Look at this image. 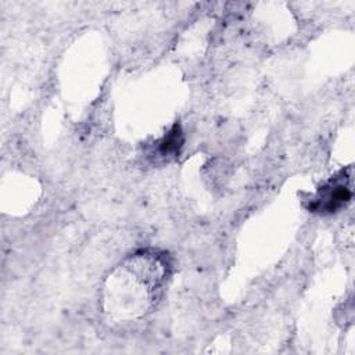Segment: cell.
Returning a JSON list of instances; mask_svg holds the SVG:
<instances>
[{
  "label": "cell",
  "instance_id": "6da1fadb",
  "mask_svg": "<svg viewBox=\"0 0 355 355\" xmlns=\"http://www.w3.org/2000/svg\"><path fill=\"white\" fill-rule=\"evenodd\" d=\"M169 266L168 255L158 250H140L128 257L104 283V312L118 322L141 319L155 306Z\"/></svg>",
  "mask_w": 355,
  "mask_h": 355
},
{
  "label": "cell",
  "instance_id": "3957f363",
  "mask_svg": "<svg viewBox=\"0 0 355 355\" xmlns=\"http://www.w3.org/2000/svg\"><path fill=\"white\" fill-rule=\"evenodd\" d=\"M157 151L158 157L169 158L176 157L180 153V148L183 146V133L179 125H175L158 143H157Z\"/></svg>",
  "mask_w": 355,
  "mask_h": 355
},
{
  "label": "cell",
  "instance_id": "7a4b0ae2",
  "mask_svg": "<svg viewBox=\"0 0 355 355\" xmlns=\"http://www.w3.org/2000/svg\"><path fill=\"white\" fill-rule=\"evenodd\" d=\"M352 198L351 173L343 171L326 182L315 196L311 197L308 209L316 214H334L344 208Z\"/></svg>",
  "mask_w": 355,
  "mask_h": 355
}]
</instances>
